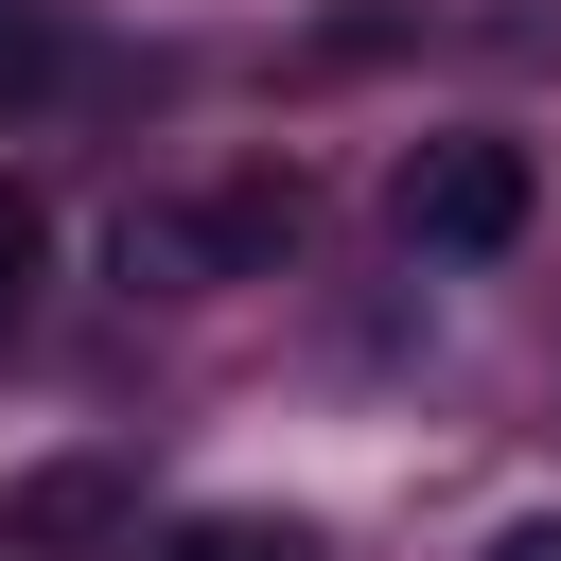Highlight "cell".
<instances>
[{"mask_svg":"<svg viewBox=\"0 0 561 561\" xmlns=\"http://www.w3.org/2000/svg\"><path fill=\"white\" fill-rule=\"evenodd\" d=\"M35 263H53V210L0 175V333H18V298H35Z\"/></svg>","mask_w":561,"mask_h":561,"instance_id":"5","label":"cell"},{"mask_svg":"<svg viewBox=\"0 0 561 561\" xmlns=\"http://www.w3.org/2000/svg\"><path fill=\"white\" fill-rule=\"evenodd\" d=\"M526 210H543V175H526V140H491V123L421 140V158L386 175V228H403L421 263H491V245H526Z\"/></svg>","mask_w":561,"mask_h":561,"instance_id":"1","label":"cell"},{"mask_svg":"<svg viewBox=\"0 0 561 561\" xmlns=\"http://www.w3.org/2000/svg\"><path fill=\"white\" fill-rule=\"evenodd\" d=\"M158 561H316V526H280V508H193Z\"/></svg>","mask_w":561,"mask_h":561,"instance_id":"3","label":"cell"},{"mask_svg":"<svg viewBox=\"0 0 561 561\" xmlns=\"http://www.w3.org/2000/svg\"><path fill=\"white\" fill-rule=\"evenodd\" d=\"M491 561H561V508H526V526H491Z\"/></svg>","mask_w":561,"mask_h":561,"instance_id":"6","label":"cell"},{"mask_svg":"<svg viewBox=\"0 0 561 561\" xmlns=\"http://www.w3.org/2000/svg\"><path fill=\"white\" fill-rule=\"evenodd\" d=\"M0 561H18V543H0Z\"/></svg>","mask_w":561,"mask_h":561,"instance_id":"7","label":"cell"},{"mask_svg":"<svg viewBox=\"0 0 561 561\" xmlns=\"http://www.w3.org/2000/svg\"><path fill=\"white\" fill-rule=\"evenodd\" d=\"M123 526H140V491H123L105 456H53V473L0 491V543H18V561H105Z\"/></svg>","mask_w":561,"mask_h":561,"instance_id":"2","label":"cell"},{"mask_svg":"<svg viewBox=\"0 0 561 561\" xmlns=\"http://www.w3.org/2000/svg\"><path fill=\"white\" fill-rule=\"evenodd\" d=\"M53 70H70V18L53 0H0V105H35Z\"/></svg>","mask_w":561,"mask_h":561,"instance_id":"4","label":"cell"}]
</instances>
